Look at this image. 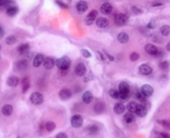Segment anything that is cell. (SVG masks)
Wrapping results in <instances>:
<instances>
[{"instance_id": "obj_1", "label": "cell", "mask_w": 170, "mask_h": 138, "mask_svg": "<svg viewBox=\"0 0 170 138\" xmlns=\"http://www.w3.org/2000/svg\"><path fill=\"white\" fill-rule=\"evenodd\" d=\"M55 65H57V67L61 69V71H67L71 66V60L67 57H63L61 59L57 60L55 62Z\"/></svg>"}, {"instance_id": "obj_2", "label": "cell", "mask_w": 170, "mask_h": 138, "mask_svg": "<svg viewBox=\"0 0 170 138\" xmlns=\"http://www.w3.org/2000/svg\"><path fill=\"white\" fill-rule=\"evenodd\" d=\"M30 102L33 105H40L43 102V96L41 93L39 92H34L30 95Z\"/></svg>"}, {"instance_id": "obj_3", "label": "cell", "mask_w": 170, "mask_h": 138, "mask_svg": "<svg viewBox=\"0 0 170 138\" xmlns=\"http://www.w3.org/2000/svg\"><path fill=\"white\" fill-rule=\"evenodd\" d=\"M83 122H84V119H83V117L81 115H74L73 117H71V126L75 128H80L82 127L83 125Z\"/></svg>"}, {"instance_id": "obj_4", "label": "cell", "mask_w": 170, "mask_h": 138, "mask_svg": "<svg viewBox=\"0 0 170 138\" xmlns=\"http://www.w3.org/2000/svg\"><path fill=\"white\" fill-rule=\"evenodd\" d=\"M115 21L118 25H125L128 21V16L126 14H123V13H119V14L116 15Z\"/></svg>"}, {"instance_id": "obj_5", "label": "cell", "mask_w": 170, "mask_h": 138, "mask_svg": "<svg viewBox=\"0 0 170 138\" xmlns=\"http://www.w3.org/2000/svg\"><path fill=\"white\" fill-rule=\"evenodd\" d=\"M158 50H159V48L156 46H154L153 44H148L145 46V50H146V52H147L148 54H150V56H154V57H155Z\"/></svg>"}, {"instance_id": "obj_6", "label": "cell", "mask_w": 170, "mask_h": 138, "mask_svg": "<svg viewBox=\"0 0 170 138\" xmlns=\"http://www.w3.org/2000/svg\"><path fill=\"white\" fill-rule=\"evenodd\" d=\"M141 93L144 95V97H150L153 94V88L150 85H143L141 88Z\"/></svg>"}, {"instance_id": "obj_7", "label": "cell", "mask_w": 170, "mask_h": 138, "mask_svg": "<svg viewBox=\"0 0 170 138\" xmlns=\"http://www.w3.org/2000/svg\"><path fill=\"white\" fill-rule=\"evenodd\" d=\"M75 73L78 76H85L87 73V69L86 66L83 63H79L78 65L76 66V69H75Z\"/></svg>"}, {"instance_id": "obj_8", "label": "cell", "mask_w": 170, "mask_h": 138, "mask_svg": "<svg viewBox=\"0 0 170 138\" xmlns=\"http://www.w3.org/2000/svg\"><path fill=\"white\" fill-rule=\"evenodd\" d=\"M139 73L143 76H148L152 73V68L148 65H145V64L144 65H141L139 67Z\"/></svg>"}, {"instance_id": "obj_9", "label": "cell", "mask_w": 170, "mask_h": 138, "mask_svg": "<svg viewBox=\"0 0 170 138\" xmlns=\"http://www.w3.org/2000/svg\"><path fill=\"white\" fill-rule=\"evenodd\" d=\"M96 24L100 28H106L109 26V20L105 17H100L96 20Z\"/></svg>"}, {"instance_id": "obj_10", "label": "cell", "mask_w": 170, "mask_h": 138, "mask_svg": "<svg viewBox=\"0 0 170 138\" xmlns=\"http://www.w3.org/2000/svg\"><path fill=\"white\" fill-rule=\"evenodd\" d=\"M147 112H148V110L146 107L143 106V105H138L135 113H136L139 117H145V116L147 115Z\"/></svg>"}, {"instance_id": "obj_11", "label": "cell", "mask_w": 170, "mask_h": 138, "mask_svg": "<svg viewBox=\"0 0 170 138\" xmlns=\"http://www.w3.org/2000/svg\"><path fill=\"white\" fill-rule=\"evenodd\" d=\"M42 65H43L44 69L51 70V69H53V68L55 67V61H53L51 58H44Z\"/></svg>"}, {"instance_id": "obj_12", "label": "cell", "mask_w": 170, "mask_h": 138, "mask_svg": "<svg viewBox=\"0 0 170 138\" xmlns=\"http://www.w3.org/2000/svg\"><path fill=\"white\" fill-rule=\"evenodd\" d=\"M59 96L61 100H69L71 97V92L69 89H63V90H61V92H59Z\"/></svg>"}, {"instance_id": "obj_13", "label": "cell", "mask_w": 170, "mask_h": 138, "mask_svg": "<svg viewBox=\"0 0 170 138\" xmlns=\"http://www.w3.org/2000/svg\"><path fill=\"white\" fill-rule=\"evenodd\" d=\"M88 9V3L86 1H79L77 3V10L79 13H84Z\"/></svg>"}, {"instance_id": "obj_14", "label": "cell", "mask_w": 170, "mask_h": 138, "mask_svg": "<svg viewBox=\"0 0 170 138\" xmlns=\"http://www.w3.org/2000/svg\"><path fill=\"white\" fill-rule=\"evenodd\" d=\"M43 59H44L43 54H36L35 57H34V59H33V64H32L33 67L34 68L40 67V65H42V63H43Z\"/></svg>"}, {"instance_id": "obj_15", "label": "cell", "mask_w": 170, "mask_h": 138, "mask_svg": "<svg viewBox=\"0 0 170 138\" xmlns=\"http://www.w3.org/2000/svg\"><path fill=\"white\" fill-rule=\"evenodd\" d=\"M97 15H98V12H97V10H92L90 13H89L88 17H87L86 19V23L88 25H91L93 22H94V20L96 19Z\"/></svg>"}, {"instance_id": "obj_16", "label": "cell", "mask_w": 170, "mask_h": 138, "mask_svg": "<svg viewBox=\"0 0 170 138\" xmlns=\"http://www.w3.org/2000/svg\"><path fill=\"white\" fill-rule=\"evenodd\" d=\"M112 10H113V7H112V5L110 4V3L105 2L104 4H102L101 12L103 13V14H109V13L112 12Z\"/></svg>"}, {"instance_id": "obj_17", "label": "cell", "mask_w": 170, "mask_h": 138, "mask_svg": "<svg viewBox=\"0 0 170 138\" xmlns=\"http://www.w3.org/2000/svg\"><path fill=\"white\" fill-rule=\"evenodd\" d=\"M119 93H130V87L127 82H121L119 85Z\"/></svg>"}, {"instance_id": "obj_18", "label": "cell", "mask_w": 170, "mask_h": 138, "mask_svg": "<svg viewBox=\"0 0 170 138\" xmlns=\"http://www.w3.org/2000/svg\"><path fill=\"white\" fill-rule=\"evenodd\" d=\"M93 98H94V96H93V94L90 91H87V92H85L84 94H83V101H84V103H86V104H90L93 101Z\"/></svg>"}, {"instance_id": "obj_19", "label": "cell", "mask_w": 170, "mask_h": 138, "mask_svg": "<svg viewBox=\"0 0 170 138\" xmlns=\"http://www.w3.org/2000/svg\"><path fill=\"white\" fill-rule=\"evenodd\" d=\"M7 84L10 87H16L19 84V79L17 77H14V76L9 77L8 80H7Z\"/></svg>"}, {"instance_id": "obj_20", "label": "cell", "mask_w": 170, "mask_h": 138, "mask_svg": "<svg viewBox=\"0 0 170 138\" xmlns=\"http://www.w3.org/2000/svg\"><path fill=\"white\" fill-rule=\"evenodd\" d=\"M6 12H7V14H8L9 16H14V15H16L17 12H18V7L12 4V5H10V6H8Z\"/></svg>"}, {"instance_id": "obj_21", "label": "cell", "mask_w": 170, "mask_h": 138, "mask_svg": "<svg viewBox=\"0 0 170 138\" xmlns=\"http://www.w3.org/2000/svg\"><path fill=\"white\" fill-rule=\"evenodd\" d=\"M12 112H13V108H12V106L11 105H4L3 106V108H2V114L3 115H5V116H10L11 114H12Z\"/></svg>"}, {"instance_id": "obj_22", "label": "cell", "mask_w": 170, "mask_h": 138, "mask_svg": "<svg viewBox=\"0 0 170 138\" xmlns=\"http://www.w3.org/2000/svg\"><path fill=\"white\" fill-rule=\"evenodd\" d=\"M125 106L123 104H121V103H117V104H115V106H114V111H115L116 114H122L124 113L125 111Z\"/></svg>"}, {"instance_id": "obj_23", "label": "cell", "mask_w": 170, "mask_h": 138, "mask_svg": "<svg viewBox=\"0 0 170 138\" xmlns=\"http://www.w3.org/2000/svg\"><path fill=\"white\" fill-rule=\"evenodd\" d=\"M129 40V36L126 32H121L118 36V42H121V44H127Z\"/></svg>"}, {"instance_id": "obj_24", "label": "cell", "mask_w": 170, "mask_h": 138, "mask_svg": "<svg viewBox=\"0 0 170 138\" xmlns=\"http://www.w3.org/2000/svg\"><path fill=\"white\" fill-rule=\"evenodd\" d=\"M104 110H105V105H104L103 103H101V102H98L94 106V111L96 112V113H98V114L103 113Z\"/></svg>"}, {"instance_id": "obj_25", "label": "cell", "mask_w": 170, "mask_h": 138, "mask_svg": "<svg viewBox=\"0 0 170 138\" xmlns=\"http://www.w3.org/2000/svg\"><path fill=\"white\" fill-rule=\"evenodd\" d=\"M16 69L20 72L26 70L27 69V61H19L18 63L16 64Z\"/></svg>"}, {"instance_id": "obj_26", "label": "cell", "mask_w": 170, "mask_h": 138, "mask_svg": "<svg viewBox=\"0 0 170 138\" xmlns=\"http://www.w3.org/2000/svg\"><path fill=\"white\" fill-rule=\"evenodd\" d=\"M28 50H29V44H20V46H18V48H17L18 52H19V54H24L25 52H27Z\"/></svg>"}, {"instance_id": "obj_27", "label": "cell", "mask_w": 170, "mask_h": 138, "mask_svg": "<svg viewBox=\"0 0 170 138\" xmlns=\"http://www.w3.org/2000/svg\"><path fill=\"white\" fill-rule=\"evenodd\" d=\"M29 86H30V82H29V79H28L27 77L24 78L22 81V92L25 93L27 92V90L29 89Z\"/></svg>"}, {"instance_id": "obj_28", "label": "cell", "mask_w": 170, "mask_h": 138, "mask_svg": "<svg viewBox=\"0 0 170 138\" xmlns=\"http://www.w3.org/2000/svg\"><path fill=\"white\" fill-rule=\"evenodd\" d=\"M99 131H100L99 127L96 125H92L88 128V133L90 134V135H97V134L99 133Z\"/></svg>"}, {"instance_id": "obj_29", "label": "cell", "mask_w": 170, "mask_h": 138, "mask_svg": "<svg viewBox=\"0 0 170 138\" xmlns=\"http://www.w3.org/2000/svg\"><path fill=\"white\" fill-rule=\"evenodd\" d=\"M137 106H138V104L136 102H130L127 105V110H128V112H131V113H135Z\"/></svg>"}, {"instance_id": "obj_30", "label": "cell", "mask_w": 170, "mask_h": 138, "mask_svg": "<svg viewBox=\"0 0 170 138\" xmlns=\"http://www.w3.org/2000/svg\"><path fill=\"white\" fill-rule=\"evenodd\" d=\"M160 32H161L162 36H168L170 34V27L168 26V25H163V26L160 28Z\"/></svg>"}, {"instance_id": "obj_31", "label": "cell", "mask_w": 170, "mask_h": 138, "mask_svg": "<svg viewBox=\"0 0 170 138\" xmlns=\"http://www.w3.org/2000/svg\"><path fill=\"white\" fill-rule=\"evenodd\" d=\"M124 120H125L126 123H132V122L135 120V118H134V116H133V114L131 113V112H128V113L124 116Z\"/></svg>"}, {"instance_id": "obj_32", "label": "cell", "mask_w": 170, "mask_h": 138, "mask_svg": "<svg viewBox=\"0 0 170 138\" xmlns=\"http://www.w3.org/2000/svg\"><path fill=\"white\" fill-rule=\"evenodd\" d=\"M45 128H46V131H47V132L53 131V130L55 129V122L48 121L47 123H46V125H45Z\"/></svg>"}, {"instance_id": "obj_33", "label": "cell", "mask_w": 170, "mask_h": 138, "mask_svg": "<svg viewBox=\"0 0 170 138\" xmlns=\"http://www.w3.org/2000/svg\"><path fill=\"white\" fill-rule=\"evenodd\" d=\"M109 95L113 99H119V91L115 90V89H111L109 91Z\"/></svg>"}, {"instance_id": "obj_34", "label": "cell", "mask_w": 170, "mask_h": 138, "mask_svg": "<svg viewBox=\"0 0 170 138\" xmlns=\"http://www.w3.org/2000/svg\"><path fill=\"white\" fill-rule=\"evenodd\" d=\"M5 42H6L7 44H14L15 42H16V38L13 36H8V38H6V40H5Z\"/></svg>"}, {"instance_id": "obj_35", "label": "cell", "mask_w": 170, "mask_h": 138, "mask_svg": "<svg viewBox=\"0 0 170 138\" xmlns=\"http://www.w3.org/2000/svg\"><path fill=\"white\" fill-rule=\"evenodd\" d=\"M135 97H136L138 100L140 101H145V99H146V97H144V95L141 93V91L139 92V91H137L136 93H135Z\"/></svg>"}, {"instance_id": "obj_36", "label": "cell", "mask_w": 170, "mask_h": 138, "mask_svg": "<svg viewBox=\"0 0 170 138\" xmlns=\"http://www.w3.org/2000/svg\"><path fill=\"white\" fill-rule=\"evenodd\" d=\"M139 54H137V52H132L131 54V56H130V60L132 62H136V61H138L139 60Z\"/></svg>"}, {"instance_id": "obj_37", "label": "cell", "mask_w": 170, "mask_h": 138, "mask_svg": "<svg viewBox=\"0 0 170 138\" xmlns=\"http://www.w3.org/2000/svg\"><path fill=\"white\" fill-rule=\"evenodd\" d=\"M131 10H132V12L134 13V14H141V13L143 12L142 9H140L139 7H137V6H132Z\"/></svg>"}, {"instance_id": "obj_38", "label": "cell", "mask_w": 170, "mask_h": 138, "mask_svg": "<svg viewBox=\"0 0 170 138\" xmlns=\"http://www.w3.org/2000/svg\"><path fill=\"white\" fill-rule=\"evenodd\" d=\"M81 52H82V54H83V57L84 58H91V52H89V50H81Z\"/></svg>"}, {"instance_id": "obj_39", "label": "cell", "mask_w": 170, "mask_h": 138, "mask_svg": "<svg viewBox=\"0 0 170 138\" xmlns=\"http://www.w3.org/2000/svg\"><path fill=\"white\" fill-rule=\"evenodd\" d=\"M156 27V21L155 20H151L149 23H148V28H150V29H154Z\"/></svg>"}, {"instance_id": "obj_40", "label": "cell", "mask_w": 170, "mask_h": 138, "mask_svg": "<svg viewBox=\"0 0 170 138\" xmlns=\"http://www.w3.org/2000/svg\"><path fill=\"white\" fill-rule=\"evenodd\" d=\"M159 67H160V69H162V70H166L168 68V62H162V63H160Z\"/></svg>"}, {"instance_id": "obj_41", "label": "cell", "mask_w": 170, "mask_h": 138, "mask_svg": "<svg viewBox=\"0 0 170 138\" xmlns=\"http://www.w3.org/2000/svg\"><path fill=\"white\" fill-rule=\"evenodd\" d=\"M159 123L162 124V125H163L165 128H169L170 127L169 121H167V120H162V121H159Z\"/></svg>"}, {"instance_id": "obj_42", "label": "cell", "mask_w": 170, "mask_h": 138, "mask_svg": "<svg viewBox=\"0 0 170 138\" xmlns=\"http://www.w3.org/2000/svg\"><path fill=\"white\" fill-rule=\"evenodd\" d=\"M57 4L59 5L61 7H63V8H67V7H69V5H67V4H65V3L61 2L59 0H57Z\"/></svg>"}, {"instance_id": "obj_43", "label": "cell", "mask_w": 170, "mask_h": 138, "mask_svg": "<svg viewBox=\"0 0 170 138\" xmlns=\"http://www.w3.org/2000/svg\"><path fill=\"white\" fill-rule=\"evenodd\" d=\"M97 54H98V56H99V60H101V61H105V59L106 58L104 57V54H102V52H97Z\"/></svg>"}, {"instance_id": "obj_44", "label": "cell", "mask_w": 170, "mask_h": 138, "mask_svg": "<svg viewBox=\"0 0 170 138\" xmlns=\"http://www.w3.org/2000/svg\"><path fill=\"white\" fill-rule=\"evenodd\" d=\"M67 134L65 133H59V134H57V138H67Z\"/></svg>"}, {"instance_id": "obj_45", "label": "cell", "mask_w": 170, "mask_h": 138, "mask_svg": "<svg viewBox=\"0 0 170 138\" xmlns=\"http://www.w3.org/2000/svg\"><path fill=\"white\" fill-rule=\"evenodd\" d=\"M8 3V0H0V6H4Z\"/></svg>"}, {"instance_id": "obj_46", "label": "cell", "mask_w": 170, "mask_h": 138, "mask_svg": "<svg viewBox=\"0 0 170 138\" xmlns=\"http://www.w3.org/2000/svg\"><path fill=\"white\" fill-rule=\"evenodd\" d=\"M3 36H4V29H3V27L0 25V38H2Z\"/></svg>"}, {"instance_id": "obj_47", "label": "cell", "mask_w": 170, "mask_h": 138, "mask_svg": "<svg viewBox=\"0 0 170 138\" xmlns=\"http://www.w3.org/2000/svg\"><path fill=\"white\" fill-rule=\"evenodd\" d=\"M105 54V56H107V57H108V59H109L110 61H114V58L112 57V56H110V54H108V52H105V54Z\"/></svg>"}, {"instance_id": "obj_48", "label": "cell", "mask_w": 170, "mask_h": 138, "mask_svg": "<svg viewBox=\"0 0 170 138\" xmlns=\"http://www.w3.org/2000/svg\"><path fill=\"white\" fill-rule=\"evenodd\" d=\"M159 135L160 136H163V137H165V138L166 137H169V135H168V134H166V133H160Z\"/></svg>"}, {"instance_id": "obj_49", "label": "cell", "mask_w": 170, "mask_h": 138, "mask_svg": "<svg viewBox=\"0 0 170 138\" xmlns=\"http://www.w3.org/2000/svg\"><path fill=\"white\" fill-rule=\"evenodd\" d=\"M166 50H170V42L167 44V46H166Z\"/></svg>"}, {"instance_id": "obj_50", "label": "cell", "mask_w": 170, "mask_h": 138, "mask_svg": "<svg viewBox=\"0 0 170 138\" xmlns=\"http://www.w3.org/2000/svg\"><path fill=\"white\" fill-rule=\"evenodd\" d=\"M0 50H1V46H0Z\"/></svg>"}]
</instances>
